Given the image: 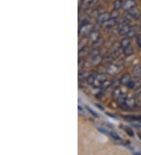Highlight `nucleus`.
<instances>
[{
    "label": "nucleus",
    "instance_id": "f257e3e1",
    "mask_svg": "<svg viewBox=\"0 0 141 155\" xmlns=\"http://www.w3.org/2000/svg\"><path fill=\"white\" fill-rule=\"evenodd\" d=\"M128 88L131 89H136L141 86V79L140 78L135 77V78L131 79L129 82L127 84Z\"/></svg>",
    "mask_w": 141,
    "mask_h": 155
},
{
    "label": "nucleus",
    "instance_id": "f03ea898",
    "mask_svg": "<svg viewBox=\"0 0 141 155\" xmlns=\"http://www.w3.org/2000/svg\"><path fill=\"white\" fill-rule=\"evenodd\" d=\"M128 14L136 20H140L141 18V12L136 6H134L133 8L129 10H128Z\"/></svg>",
    "mask_w": 141,
    "mask_h": 155
},
{
    "label": "nucleus",
    "instance_id": "7ed1b4c3",
    "mask_svg": "<svg viewBox=\"0 0 141 155\" xmlns=\"http://www.w3.org/2000/svg\"><path fill=\"white\" fill-rule=\"evenodd\" d=\"M136 3L135 0H126L125 1L124 3H122V8L124 10H129L131 8H133L134 6H136Z\"/></svg>",
    "mask_w": 141,
    "mask_h": 155
},
{
    "label": "nucleus",
    "instance_id": "20e7f679",
    "mask_svg": "<svg viewBox=\"0 0 141 155\" xmlns=\"http://www.w3.org/2000/svg\"><path fill=\"white\" fill-rule=\"evenodd\" d=\"M110 18V14H108V13H103L100 14L98 17H97V23L100 24L102 23H104L107 21L108 19Z\"/></svg>",
    "mask_w": 141,
    "mask_h": 155
},
{
    "label": "nucleus",
    "instance_id": "39448f33",
    "mask_svg": "<svg viewBox=\"0 0 141 155\" xmlns=\"http://www.w3.org/2000/svg\"><path fill=\"white\" fill-rule=\"evenodd\" d=\"M130 28L128 24H123L121 26V28H119V34L120 35H126L128 33H129V31L130 30Z\"/></svg>",
    "mask_w": 141,
    "mask_h": 155
},
{
    "label": "nucleus",
    "instance_id": "423d86ee",
    "mask_svg": "<svg viewBox=\"0 0 141 155\" xmlns=\"http://www.w3.org/2000/svg\"><path fill=\"white\" fill-rule=\"evenodd\" d=\"M90 29H91V25L89 24H85L82 25V27L79 29V35H84Z\"/></svg>",
    "mask_w": 141,
    "mask_h": 155
},
{
    "label": "nucleus",
    "instance_id": "0eeeda50",
    "mask_svg": "<svg viewBox=\"0 0 141 155\" xmlns=\"http://www.w3.org/2000/svg\"><path fill=\"white\" fill-rule=\"evenodd\" d=\"M131 79H132L131 78V75L129 74H128V73H125L120 78V83L122 84V85H127L131 81Z\"/></svg>",
    "mask_w": 141,
    "mask_h": 155
},
{
    "label": "nucleus",
    "instance_id": "6e6552de",
    "mask_svg": "<svg viewBox=\"0 0 141 155\" xmlns=\"http://www.w3.org/2000/svg\"><path fill=\"white\" fill-rule=\"evenodd\" d=\"M124 104L129 108L133 107L136 105L135 99L133 98V97H127V98L125 99V101Z\"/></svg>",
    "mask_w": 141,
    "mask_h": 155
},
{
    "label": "nucleus",
    "instance_id": "1a4fd4ad",
    "mask_svg": "<svg viewBox=\"0 0 141 155\" xmlns=\"http://www.w3.org/2000/svg\"><path fill=\"white\" fill-rule=\"evenodd\" d=\"M137 33H138V29H137V28H136V27H131L129 33L126 35V37L129 38V39H132L133 37H135V36L137 35Z\"/></svg>",
    "mask_w": 141,
    "mask_h": 155
},
{
    "label": "nucleus",
    "instance_id": "9d476101",
    "mask_svg": "<svg viewBox=\"0 0 141 155\" xmlns=\"http://www.w3.org/2000/svg\"><path fill=\"white\" fill-rule=\"evenodd\" d=\"M122 93H123V92H122V89L119 88V87H117V88H115V89H114L113 92H112V97H113L114 99L117 100Z\"/></svg>",
    "mask_w": 141,
    "mask_h": 155
},
{
    "label": "nucleus",
    "instance_id": "9b49d317",
    "mask_svg": "<svg viewBox=\"0 0 141 155\" xmlns=\"http://www.w3.org/2000/svg\"><path fill=\"white\" fill-rule=\"evenodd\" d=\"M133 74L135 77L141 78V66L140 65H136L133 67Z\"/></svg>",
    "mask_w": 141,
    "mask_h": 155
},
{
    "label": "nucleus",
    "instance_id": "f8f14e48",
    "mask_svg": "<svg viewBox=\"0 0 141 155\" xmlns=\"http://www.w3.org/2000/svg\"><path fill=\"white\" fill-rule=\"evenodd\" d=\"M123 53L126 56H129L133 53V49L131 46H129L127 47L123 48Z\"/></svg>",
    "mask_w": 141,
    "mask_h": 155
},
{
    "label": "nucleus",
    "instance_id": "ddd939ff",
    "mask_svg": "<svg viewBox=\"0 0 141 155\" xmlns=\"http://www.w3.org/2000/svg\"><path fill=\"white\" fill-rule=\"evenodd\" d=\"M118 71H119V67L116 65H114V64H111L108 67V72L109 74H111V75L115 74Z\"/></svg>",
    "mask_w": 141,
    "mask_h": 155
},
{
    "label": "nucleus",
    "instance_id": "4468645a",
    "mask_svg": "<svg viewBox=\"0 0 141 155\" xmlns=\"http://www.w3.org/2000/svg\"><path fill=\"white\" fill-rule=\"evenodd\" d=\"M116 24V20L113 19V18H109V19L104 22V26L107 28H111L113 27Z\"/></svg>",
    "mask_w": 141,
    "mask_h": 155
},
{
    "label": "nucleus",
    "instance_id": "2eb2a0df",
    "mask_svg": "<svg viewBox=\"0 0 141 155\" xmlns=\"http://www.w3.org/2000/svg\"><path fill=\"white\" fill-rule=\"evenodd\" d=\"M130 43H131V42H130V39L126 37V38L123 39L122 41L120 42V46H121V47L122 48H125L129 46H130Z\"/></svg>",
    "mask_w": 141,
    "mask_h": 155
},
{
    "label": "nucleus",
    "instance_id": "dca6fc26",
    "mask_svg": "<svg viewBox=\"0 0 141 155\" xmlns=\"http://www.w3.org/2000/svg\"><path fill=\"white\" fill-rule=\"evenodd\" d=\"M96 78H97V74H96V73L89 75L88 76V78H86L87 82H88L89 84H93L95 80H96Z\"/></svg>",
    "mask_w": 141,
    "mask_h": 155
},
{
    "label": "nucleus",
    "instance_id": "f3484780",
    "mask_svg": "<svg viewBox=\"0 0 141 155\" xmlns=\"http://www.w3.org/2000/svg\"><path fill=\"white\" fill-rule=\"evenodd\" d=\"M111 86H112V82H111V81L104 80L102 83H101V85H100V87H101L103 89H108V87H110Z\"/></svg>",
    "mask_w": 141,
    "mask_h": 155
},
{
    "label": "nucleus",
    "instance_id": "a211bd4d",
    "mask_svg": "<svg viewBox=\"0 0 141 155\" xmlns=\"http://www.w3.org/2000/svg\"><path fill=\"white\" fill-rule=\"evenodd\" d=\"M122 1H120V0H115L114 2V10H120L121 7H122Z\"/></svg>",
    "mask_w": 141,
    "mask_h": 155
},
{
    "label": "nucleus",
    "instance_id": "6ab92c4d",
    "mask_svg": "<svg viewBox=\"0 0 141 155\" xmlns=\"http://www.w3.org/2000/svg\"><path fill=\"white\" fill-rule=\"evenodd\" d=\"M127 98V97H126V95L125 94V93H122L120 97L117 99V101H118V103H119V104H124L125 101V99Z\"/></svg>",
    "mask_w": 141,
    "mask_h": 155
},
{
    "label": "nucleus",
    "instance_id": "aec40b11",
    "mask_svg": "<svg viewBox=\"0 0 141 155\" xmlns=\"http://www.w3.org/2000/svg\"><path fill=\"white\" fill-rule=\"evenodd\" d=\"M110 136H111L114 140H117V141H121V140H122V139L119 136V134L115 133V132H111V133H110Z\"/></svg>",
    "mask_w": 141,
    "mask_h": 155
},
{
    "label": "nucleus",
    "instance_id": "412c9836",
    "mask_svg": "<svg viewBox=\"0 0 141 155\" xmlns=\"http://www.w3.org/2000/svg\"><path fill=\"white\" fill-rule=\"evenodd\" d=\"M89 39H91L93 42H95L97 39H98L99 38H98V32H97V31H93L91 34H90V35H89Z\"/></svg>",
    "mask_w": 141,
    "mask_h": 155
},
{
    "label": "nucleus",
    "instance_id": "4be33fe9",
    "mask_svg": "<svg viewBox=\"0 0 141 155\" xmlns=\"http://www.w3.org/2000/svg\"><path fill=\"white\" fill-rule=\"evenodd\" d=\"M123 128H124L125 132L127 133L129 136H132V137L134 136V132H133V130L132 129V128H130L129 127H126V126L123 127Z\"/></svg>",
    "mask_w": 141,
    "mask_h": 155
},
{
    "label": "nucleus",
    "instance_id": "5701e85b",
    "mask_svg": "<svg viewBox=\"0 0 141 155\" xmlns=\"http://www.w3.org/2000/svg\"><path fill=\"white\" fill-rule=\"evenodd\" d=\"M97 130L99 131L100 133H102V134H104V135H110V133H111L108 129L103 127H98L97 128Z\"/></svg>",
    "mask_w": 141,
    "mask_h": 155
},
{
    "label": "nucleus",
    "instance_id": "b1692460",
    "mask_svg": "<svg viewBox=\"0 0 141 155\" xmlns=\"http://www.w3.org/2000/svg\"><path fill=\"white\" fill-rule=\"evenodd\" d=\"M86 110H87L89 113L91 114L93 116L96 117V118H98V116H99V115H98V114H97L95 111H93L91 107H89V106H86Z\"/></svg>",
    "mask_w": 141,
    "mask_h": 155
},
{
    "label": "nucleus",
    "instance_id": "393cba45",
    "mask_svg": "<svg viewBox=\"0 0 141 155\" xmlns=\"http://www.w3.org/2000/svg\"><path fill=\"white\" fill-rule=\"evenodd\" d=\"M103 41H104L103 39H97V40H96L95 42H93V46L95 48H98L99 46H100V45L103 44Z\"/></svg>",
    "mask_w": 141,
    "mask_h": 155
},
{
    "label": "nucleus",
    "instance_id": "a878e982",
    "mask_svg": "<svg viewBox=\"0 0 141 155\" xmlns=\"http://www.w3.org/2000/svg\"><path fill=\"white\" fill-rule=\"evenodd\" d=\"M119 16V11L116 10H112L111 14H110V18H113V19H116V17Z\"/></svg>",
    "mask_w": 141,
    "mask_h": 155
},
{
    "label": "nucleus",
    "instance_id": "bb28decb",
    "mask_svg": "<svg viewBox=\"0 0 141 155\" xmlns=\"http://www.w3.org/2000/svg\"><path fill=\"white\" fill-rule=\"evenodd\" d=\"M100 61V56L99 55L95 56L93 57V61H92V63L93 64H97V63H99Z\"/></svg>",
    "mask_w": 141,
    "mask_h": 155
},
{
    "label": "nucleus",
    "instance_id": "cd10ccee",
    "mask_svg": "<svg viewBox=\"0 0 141 155\" xmlns=\"http://www.w3.org/2000/svg\"><path fill=\"white\" fill-rule=\"evenodd\" d=\"M89 74H87V73H80L79 75H78V78H79V79H86L87 78H88L89 76Z\"/></svg>",
    "mask_w": 141,
    "mask_h": 155
},
{
    "label": "nucleus",
    "instance_id": "c85d7f7f",
    "mask_svg": "<svg viewBox=\"0 0 141 155\" xmlns=\"http://www.w3.org/2000/svg\"><path fill=\"white\" fill-rule=\"evenodd\" d=\"M136 44L139 46V48H141V36L138 35L136 37Z\"/></svg>",
    "mask_w": 141,
    "mask_h": 155
},
{
    "label": "nucleus",
    "instance_id": "c756f323",
    "mask_svg": "<svg viewBox=\"0 0 141 155\" xmlns=\"http://www.w3.org/2000/svg\"><path fill=\"white\" fill-rule=\"evenodd\" d=\"M78 112L79 114H82V115H83L84 113H85V112H84V109H83V108L79 105H78Z\"/></svg>",
    "mask_w": 141,
    "mask_h": 155
},
{
    "label": "nucleus",
    "instance_id": "7c9ffc66",
    "mask_svg": "<svg viewBox=\"0 0 141 155\" xmlns=\"http://www.w3.org/2000/svg\"><path fill=\"white\" fill-rule=\"evenodd\" d=\"M99 0H90V3H89V6H95L97 3H98Z\"/></svg>",
    "mask_w": 141,
    "mask_h": 155
},
{
    "label": "nucleus",
    "instance_id": "2f4dec72",
    "mask_svg": "<svg viewBox=\"0 0 141 155\" xmlns=\"http://www.w3.org/2000/svg\"><path fill=\"white\" fill-rule=\"evenodd\" d=\"M106 114L108 115V116H111V118H116V117H115V115H114V114H112L111 113H106Z\"/></svg>",
    "mask_w": 141,
    "mask_h": 155
},
{
    "label": "nucleus",
    "instance_id": "473e14b6",
    "mask_svg": "<svg viewBox=\"0 0 141 155\" xmlns=\"http://www.w3.org/2000/svg\"><path fill=\"white\" fill-rule=\"evenodd\" d=\"M95 105L97 106V107L98 108H100V110H103V111H104V107H102V106H100V104H95Z\"/></svg>",
    "mask_w": 141,
    "mask_h": 155
},
{
    "label": "nucleus",
    "instance_id": "72a5a7b5",
    "mask_svg": "<svg viewBox=\"0 0 141 155\" xmlns=\"http://www.w3.org/2000/svg\"><path fill=\"white\" fill-rule=\"evenodd\" d=\"M133 126L136 128H140L141 129V125H136V124H134V125H133Z\"/></svg>",
    "mask_w": 141,
    "mask_h": 155
},
{
    "label": "nucleus",
    "instance_id": "f704fd0d",
    "mask_svg": "<svg viewBox=\"0 0 141 155\" xmlns=\"http://www.w3.org/2000/svg\"><path fill=\"white\" fill-rule=\"evenodd\" d=\"M138 137L141 139V134H140V133H139V134H138Z\"/></svg>",
    "mask_w": 141,
    "mask_h": 155
},
{
    "label": "nucleus",
    "instance_id": "c9c22d12",
    "mask_svg": "<svg viewBox=\"0 0 141 155\" xmlns=\"http://www.w3.org/2000/svg\"><path fill=\"white\" fill-rule=\"evenodd\" d=\"M120 1H123V0H120Z\"/></svg>",
    "mask_w": 141,
    "mask_h": 155
}]
</instances>
